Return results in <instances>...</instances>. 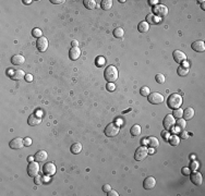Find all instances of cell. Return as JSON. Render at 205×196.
<instances>
[{"instance_id":"1","label":"cell","mask_w":205,"mask_h":196,"mask_svg":"<svg viewBox=\"0 0 205 196\" xmlns=\"http://www.w3.org/2000/svg\"><path fill=\"white\" fill-rule=\"evenodd\" d=\"M104 76H105L106 81H108V83H114L115 81L118 80L119 73H118V70H117V68L115 65H109V66L106 68Z\"/></svg>"},{"instance_id":"32","label":"cell","mask_w":205,"mask_h":196,"mask_svg":"<svg viewBox=\"0 0 205 196\" xmlns=\"http://www.w3.org/2000/svg\"><path fill=\"white\" fill-rule=\"evenodd\" d=\"M172 115H173V118L180 119V118H182V115H183V110L181 108L175 109L173 112H172Z\"/></svg>"},{"instance_id":"49","label":"cell","mask_w":205,"mask_h":196,"mask_svg":"<svg viewBox=\"0 0 205 196\" xmlns=\"http://www.w3.org/2000/svg\"><path fill=\"white\" fill-rule=\"evenodd\" d=\"M71 45H72V47H78V46H79V42H78V40H75V39H74V40H72Z\"/></svg>"},{"instance_id":"43","label":"cell","mask_w":205,"mask_h":196,"mask_svg":"<svg viewBox=\"0 0 205 196\" xmlns=\"http://www.w3.org/2000/svg\"><path fill=\"white\" fill-rule=\"evenodd\" d=\"M107 193H108V194H107V195H108V196H119V194H118V192H117V191H114V190L108 191Z\"/></svg>"},{"instance_id":"28","label":"cell","mask_w":205,"mask_h":196,"mask_svg":"<svg viewBox=\"0 0 205 196\" xmlns=\"http://www.w3.org/2000/svg\"><path fill=\"white\" fill-rule=\"evenodd\" d=\"M147 140H149V144H147V145H150L152 148H156V147H158V145H159L158 140H157L156 137H154V136H151Z\"/></svg>"},{"instance_id":"42","label":"cell","mask_w":205,"mask_h":196,"mask_svg":"<svg viewBox=\"0 0 205 196\" xmlns=\"http://www.w3.org/2000/svg\"><path fill=\"white\" fill-rule=\"evenodd\" d=\"M180 136H181V138H182V140H187V138L189 137V133L188 132H186V131H181Z\"/></svg>"},{"instance_id":"29","label":"cell","mask_w":205,"mask_h":196,"mask_svg":"<svg viewBox=\"0 0 205 196\" xmlns=\"http://www.w3.org/2000/svg\"><path fill=\"white\" fill-rule=\"evenodd\" d=\"M114 36L116 38H122L123 37V35H124V31H123V28H121V27H117V28H115L114 30Z\"/></svg>"},{"instance_id":"10","label":"cell","mask_w":205,"mask_h":196,"mask_svg":"<svg viewBox=\"0 0 205 196\" xmlns=\"http://www.w3.org/2000/svg\"><path fill=\"white\" fill-rule=\"evenodd\" d=\"M43 172L46 177H51L56 173V166L52 162H47L43 167Z\"/></svg>"},{"instance_id":"31","label":"cell","mask_w":205,"mask_h":196,"mask_svg":"<svg viewBox=\"0 0 205 196\" xmlns=\"http://www.w3.org/2000/svg\"><path fill=\"white\" fill-rule=\"evenodd\" d=\"M188 72H189V69H188V68H186V66L180 65V66L178 68V75L186 76L187 74H188Z\"/></svg>"},{"instance_id":"39","label":"cell","mask_w":205,"mask_h":196,"mask_svg":"<svg viewBox=\"0 0 205 196\" xmlns=\"http://www.w3.org/2000/svg\"><path fill=\"white\" fill-rule=\"evenodd\" d=\"M106 88H107V91H109V92H114V91L116 89V86H115L114 83H108L107 86H106Z\"/></svg>"},{"instance_id":"51","label":"cell","mask_w":205,"mask_h":196,"mask_svg":"<svg viewBox=\"0 0 205 196\" xmlns=\"http://www.w3.org/2000/svg\"><path fill=\"white\" fill-rule=\"evenodd\" d=\"M13 74H14V71H13V70H8V75L11 76V77H12V76H13Z\"/></svg>"},{"instance_id":"4","label":"cell","mask_w":205,"mask_h":196,"mask_svg":"<svg viewBox=\"0 0 205 196\" xmlns=\"http://www.w3.org/2000/svg\"><path fill=\"white\" fill-rule=\"evenodd\" d=\"M147 155H149V149L146 148V146H141L135 150L134 159L136 161H142V160H144L145 158H146Z\"/></svg>"},{"instance_id":"8","label":"cell","mask_w":205,"mask_h":196,"mask_svg":"<svg viewBox=\"0 0 205 196\" xmlns=\"http://www.w3.org/2000/svg\"><path fill=\"white\" fill-rule=\"evenodd\" d=\"M163 124H164V128L166 129V131L171 130L172 128L175 126V124H176V120L173 118V115L172 114H167L166 117L164 118Z\"/></svg>"},{"instance_id":"9","label":"cell","mask_w":205,"mask_h":196,"mask_svg":"<svg viewBox=\"0 0 205 196\" xmlns=\"http://www.w3.org/2000/svg\"><path fill=\"white\" fill-rule=\"evenodd\" d=\"M36 47L38 49L40 52H44L47 50L48 48V39L44 36L37 38V42H36Z\"/></svg>"},{"instance_id":"3","label":"cell","mask_w":205,"mask_h":196,"mask_svg":"<svg viewBox=\"0 0 205 196\" xmlns=\"http://www.w3.org/2000/svg\"><path fill=\"white\" fill-rule=\"evenodd\" d=\"M119 131H120V126L117 123H110L106 126L105 135L108 136V137H115L116 135H118Z\"/></svg>"},{"instance_id":"19","label":"cell","mask_w":205,"mask_h":196,"mask_svg":"<svg viewBox=\"0 0 205 196\" xmlns=\"http://www.w3.org/2000/svg\"><path fill=\"white\" fill-rule=\"evenodd\" d=\"M34 157H35V160H36V161L42 162V161H44V160L47 159L48 155H47L46 150H38V152L35 154V156H34Z\"/></svg>"},{"instance_id":"22","label":"cell","mask_w":205,"mask_h":196,"mask_svg":"<svg viewBox=\"0 0 205 196\" xmlns=\"http://www.w3.org/2000/svg\"><path fill=\"white\" fill-rule=\"evenodd\" d=\"M70 150H71V152L74 154V155H78V154H80V152H82V144H81V143H74L72 146H71V148H70Z\"/></svg>"},{"instance_id":"37","label":"cell","mask_w":205,"mask_h":196,"mask_svg":"<svg viewBox=\"0 0 205 196\" xmlns=\"http://www.w3.org/2000/svg\"><path fill=\"white\" fill-rule=\"evenodd\" d=\"M199 167H200V163L198 162V161H195V160L190 163V170H191V171H196V170L199 169Z\"/></svg>"},{"instance_id":"54","label":"cell","mask_w":205,"mask_h":196,"mask_svg":"<svg viewBox=\"0 0 205 196\" xmlns=\"http://www.w3.org/2000/svg\"><path fill=\"white\" fill-rule=\"evenodd\" d=\"M23 2H24L25 5H30V3L32 2V1H31V0H23Z\"/></svg>"},{"instance_id":"17","label":"cell","mask_w":205,"mask_h":196,"mask_svg":"<svg viewBox=\"0 0 205 196\" xmlns=\"http://www.w3.org/2000/svg\"><path fill=\"white\" fill-rule=\"evenodd\" d=\"M25 62V58L22 54H14L11 58V63L14 65H21Z\"/></svg>"},{"instance_id":"21","label":"cell","mask_w":205,"mask_h":196,"mask_svg":"<svg viewBox=\"0 0 205 196\" xmlns=\"http://www.w3.org/2000/svg\"><path fill=\"white\" fill-rule=\"evenodd\" d=\"M138 30H139V32H141V33L149 32V30H150V24H149L146 21L140 22L139 25H138Z\"/></svg>"},{"instance_id":"20","label":"cell","mask_w":205,"mask_h":196,"mask_svg":"<svg viewBox=\"0 0 205 196\" xmlns=\"http://www.w3.org/2000/svg\"><path fill=\"white\" fill-rule=\"evenodd\" d=\"M194 115V109L191 108V107H189V108H187L186 110H183V119L184 120H190L192 119Z\"/></svg>"},{"instance_id":"30","label":"cell","mask_w":205,"mask_h":196,"mask_svg":"<svg viewBox=\"0 0 205 196\" xmlns=\"http://www.w3.org/2000/svg\"><path fill=\"white\" fill-rule=\"evenodd\" d=\"M176 125H177V128L179 129V130L183 131L184 129H186V125H187V123H186V120L184 119H178V121L176 122Z\"/></svg>"},{"instance_id":"38","label":"cell","mask_w":205,"mask_h":196,"mask_svg":"<svg viewBox=\"0 0 205 196\" xmlns=\"http://www.w3.org/2000/svg\"><path fill=\"white\" fill-rule=\"evenodd\" d=\"M146 22L149 24H155V20H154V14H149L146 16Z\"/></svg>"},{"instance_id":"46","label":"cell","mask_w":205,"mask_h":196,"mask_svg":"<svg viewBox=\"0 0 205 196\" xmlns=\"http://www.w3.org/2000/svg\"><path fill=\"white\" fill-rule=\"evenodd\" d=\"M25 81L28 82V83L32 82L33 81V75H32V74H26V75H25Z\"/></svg>"},{"instance_id":"14","label":"cell","mask_w":205,"mask_h":196,"mask_svg":"<svg viewBox=\"0 0 205 196\" xmlns=\"http://www.w3.org/2000/svg\"><path fill=\"white\" fill-rule=\"evenodd\" d=\"M24 146V140H22L21 137H17V138H13L10 142V147L12 149H20Z\"/></svg>"},{"instance_id":"23","label":"cell","mask_w":205,"mask_h":196,"mask_svg":"<svg viewBox=\"0 0 205 196\" xmlns=\"http://www.w3.org/2000/svg\"><path fill=\"white\" fill-rule=\"evenodd\" d=\"M25 75H26V74H24V71L17 70V71H14V74L12 76V79L15 80V81H21L23 79H25Z\"/></svg>"},{"instance_id":"12","label":"cell","mask_w":205,"mask_h":196,"mask_svg":"<svg viewBox=\"0 0 205 196\" xmlns=\"http://www.w3.org/2000/svg\"><path fill=\"white\" fill-rule=\"evenodd\" d=\"M156 185V180L155 178H153V177H147L146 179L144 180V182H143V187H144L145 190H152V189H154Z\"/></svg>"},{"instance_id":"40","label":"cell","mask_w":205,"mask_h":196,"mask_svg":"<svg viewBox=\"0 0 205 196\" xmlns=\"http://www.w3.org/2000/svg\"><path fill=\"white\" fill-rule=\"evenodd\" d=\"M96 64H97V66H101V65H104V64H105V59H104L103 57H99V58H97Z\"/></svg>"},{"instance_id":"13","label":"cell","mask_w":205,"mask_h":196,"mask_svg":"<svg viewBox=\"0 0 205 196\" xmlns=\"http://www.w3.org/2000/svg\"><path fill=\"white\" fill-rule=\"evenodd\" d=\"M191 48L196 52H203L205 50V43L203 40H195L191 45Z\"/></svg>"},{"instance_id":"55","label":"cell","mask_w":205,"mask_h":196,"mask_svg":"<svg viewBox=\"0 0 205 196\" xmlns=\"http://www.w3.org/2000/svg\"><path fill=\"white\" fill-rule=\"evenodd\" d=\"M149 152L153 154V152H154V148H152V147H151V149H149Z\"/></svg>"},{"instance_id":"41","label":"cell","mask_w":205,"mask_h":196,"mask_svg":"<svg viewBox=\"0 0 205 196\" xmlns=\"http://www.w3.org/2000/svg\"><path fill=\"white\" fill-rule=\"evenodd\" d=\"M32 145V140L30 137L24 138V146H31Z\"/></svg>"},{"instance_id":"25","label":"cell","mask_w":205,"mask_h":196,"mask_svg":"<svg viewBox=\"0 0 205 196\" xmlns=\"http://www.w3.org/2000/svg\"><path fill=\"white\" fill-rule=\"evenodd\" d=\"M100 7L103 10H110L112 7V0H103L100 3Z\"/></svg>"},{"instance_id":"5","label":"cell","mask_w":205,"mask_h":196,"mask_svg":"<svg viewBox=\"0 0 205 196\" xmlns=\"http://www.w3.org/2000/svg\"><path fill=\"white\" fill-rule=\"evenodd\" d=\"M147 99L153 105H159L164 101V96L161 95V93L158 92H154V93H151L150 95L147 96Z\"/></svg>"},{"instance_id":"2","label":"cell","mask_w":205,"mask_h":196,"mask_svg":"<svg viewBox=\"0 0 205 196\" xmlns=\"http://www.w3.org/2000/svg\"><path fill=\"white\" fill-rule=\"evenodd\" d=\"M181 105H182V97L179 94H171L167 100V106L173 110L180 108Z\"/></svg>"},{"instance_id":"7","label":"cell","mask_w":205,"mask_h":196,"mask_svg":"<svg viewBox=\"0 0 205 196\" xmlns=\"http://www.w3.org/2000/svg\"><path fill=\"white\" fill-rule=\"evenodd\" d=\"M154 14L157 15L158 17H165V16L168 14V8H167L166 5H157L154 7Z\"/></svg>"},{"instance_id":"44","label":"cell","mask_w":205,"mask_h":196,"mask_svg":"<svg viewBox=\"0 0 205 196\" xmlns=\"http://www.w3.org/2000/svg\"><path fill=\"white\" fill-rule=\"evenodd\" d=\"M181 172H182V174H184V175H189V174L191 173V170H190V168H182Z\"/></svg>"},{"instance_id":"47","label":"cell","mask_w":205,"mask_h":196,"mask_svg":"<svg viewBox=\"0 0 205 196\" xmlns=\"http://www.w3.org/2000/svg\"><path fill=\"white\" fill-rule=\"evenodd\" d=\"M110 190H111V186L109 184H105L104 186H103V191L106 192V193H107L108 191H110Z\"/></svg>"},{"instance_id":"53","label":"cell","mask_w":205,"mask_h":196,"mask_svg":"<svg viewBox=\"0 0 205 196\" xmlns=\"http://www.w3.org/2000/svg\"><path fill=\"white\" fill-rule=\"evenodd\" d=\"M28 160L30 161V162H33L34 160H35V157H33V156H30V157L28 158Z\"/></svg>"},{"instance_id":"27","label":"cell","mask_w":205,"mask_h":196,"mask_svg":"<svg viewBox=\"0 0 205 196\" xmlns=\"http://www.w3.org/2000/svg\"><path fill=\"white\" fill-rule=\"evenodd\" d=\"M141 131H142V129H141V126H140L139 124H134L132 128H131L130 133H131L133 136H138L141 134Z\"/></svg>"},{"instance_id":"48","label":"cell","mask_w":205,"mask_h":196,"mask_svg":"<svg viewBox=\"0 0 205 196\" xmlns=\"http://www.w3.org/2000/svg\"><path fill=\"white\" fill-rule=\"evenodd\" d=\"M50 2H52L54 5H60L65 2V0H50Z\"/></svg>"},{"instance_id":"52","label":"cell","mask_w":205,"mask_h":196,"mask_svg":"<svg viewBox=\"0 0 205 196\" xmlns=\"http://www.w3.org/2000/svg\"><path fill=\"white\" fill-rule=\"evenodd\" d=\"M142 144H143V145H147V144H149V140H147V138H143V140H142Z\"/></svg>"},{"instance_id":"16","label":"cell","mask_w":205,"mask_h":196,"mask_svg":"<svg viewBox=\"0 0 205 196\" xmlns=\"http://www.w3.org/2000/svg\"><path fill=\"white\" fill-rule=\"evenodd\" d=\"M80 54H81V50H80L79 47H72V48L69 50V57H70V59L73 60V61L78 60Z\"/></svg>"},{"instance_id":"24","label":"cell","mask_w":205,"mask_h":196,"mask_svg":"<svg viewBox=\"0 0 205 196\" xmlns=\"http://www.w3.org/2000/svg\"><path fill=\"white\" fill-rule=\"evenodd\" d=\"M83 3L84 7L86 9H89V10H93V9L96 8V1L95 0H84Z\"/></svg>"},{"instance_id":"36","label":"cell","mask_w":205,"mask_h":196,"mask_svg":"<svg viewBox=\"0 0 205 196\" xmlns=\"http://www.w3.org/2000/svg\"><path fill=\"white\" fill-rule=\"evenodd\" d=\"M155 80L158 84H164V83H165V75H164V74H161V73H158V74H156Z\"/></svg>"},{"instance_id":"50","label":"cell","mask_w":205,"mask_h":196,"mask_svg":"<svg viewBox=\"0 0 205 196\" xmlns=\"http://www.w3.org/2000/svg\"><path fill=\"white\" fill-rule=\"evenodd\" d=\"M149 2H150V5H157V3H158L157 0H150Z\"/></svg>"},{"instance_id":"26","label":"cell","mask_w":205,"mask_h":196,"mask_svg":"<svg viewBox=\"0 0 205 196\" xmlns=\"http://www.w3.org/2000/svg\"><path fill=\"white\" fill-rule=\"evenodd\" d=\"M168 142H169V144L172 145V146H178L179 143H180V138H179V136L177 135H171V136H169Z\"/></svg>"},{"instance_id":"15","label":"cell","mask_w":205,"mask_h":196,"mask_svg":"<svg viewBox=\"0 0 205 196\" xmlns=\"http://www.w3.org/2000/svg\"><path fill=\"white\" fill-rule=\"evenodd\" d=\"M173 59L178 63H182L183 61H186L187 57H186V54H183L181 50H175L173 51Z\"/></svg>"},{"instance_id":"11","label":"cell","mask_w":205,"mask_h":196,"mask_svg":"<svg viewBox=\"0 0 205 196\" xmlns=\"http://www.w3.org/2000/svg\"><path fill=\"white\" fill-rule=\"evenodd\" d=\"M189 175H190V180H191V182H192L194 185H201L202 184V182H203V178H202L201 173L196 172V171H193V173L189 174Z\"/></svg>"},{"instance_id":"18","label":"cell","mask_w":205,"mask_h":196,"mask_svg":"<svg viewBox=\"0 0 205 196\" xmlns=\"http://www.w3.org/2000/svg\"><path fill=\"white\" fill-rule=\"evenodd\" d=\"M40 121H42V118L39 117V115H36V114H32V115H30L28 119V123L30 125H37L40 123Z\"/></svg>"},{"instance_id":"34","label":"cell","mask_w":205,"mask_h":196,"mask_svg":"<svg viewBox=\"0 0 205 196\" xmlns=\"http://www.w3.org/2000/svg\"><path fill=\"white\" fill-rule=\"evenodd\" d=\"M34 182H35L36 185H42L45 182L44 177H43V175H36V177L34 178Z\"/></svg>"},{"instance_id":"6","label":"cell","mask_w":205,"mask_h":196,"mask_svg":"<svg viewBox=\"0 0 205 196\" xmlns=\"http://www.w3.org/2000/svg\"><path fill=\"white\" fill-rule=\"evenodd\" d=\"M39 170V164H38V161H33V162H30L28 167V174L31 177V178H35L37 174H38Z\"/></svg>"},{"instance_id":"35","label":"cell","mask_w":205,"mask_h":196,"mask_svg":"<svg viewBox=\"0 0 205 196\" xmlns=\"http://www.w3.org/2000/svg\"><path fill=\"white\" fill-rule=\"evenodd\" d=\"M32 34H33L34 37H42L43 36V33H42V30L38 28V27H36V28H33V31H32Z\"/></svg>"},{"instance_id":"45","label":"cell","mask_w":205,"mask_h":196,"mask_svg":"<svg viewBox=\"0 0 205 196\" xmlns=\"http://www.w3.org/2000/svg\"><path fill=\"white\" fill-rule=\"evenodd\" d=\"M161 136H163V138H165L166 141H168V138H169V134H168L167 131H163V132H161Z\"/></svg>"},{"instance_id":"33","label":"cell","mask_w":205,"mask_h":196,"mask_svg":"<svg viewBox=\"0 0 205 196\" xmlns=\"http://www.w3.org/2000/svg\"><path fill=\"white\" fill-rule=\"evenodd\" d=\"M140 94H141L142 96H144V97H147L151 94V89L147 86H143L140 89Z\"/></svg>"}]
</instances>
